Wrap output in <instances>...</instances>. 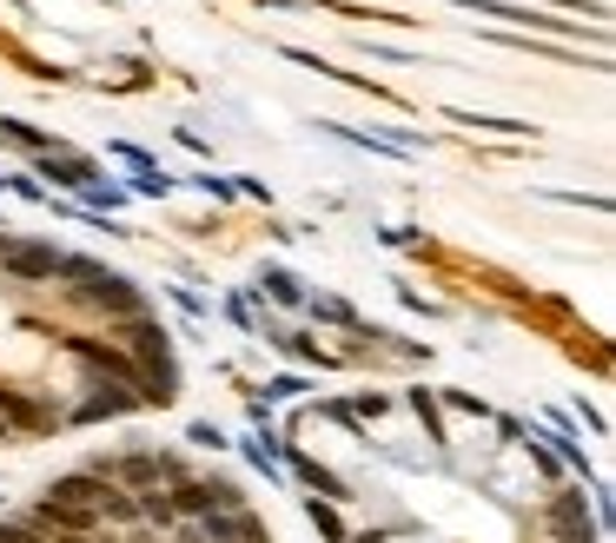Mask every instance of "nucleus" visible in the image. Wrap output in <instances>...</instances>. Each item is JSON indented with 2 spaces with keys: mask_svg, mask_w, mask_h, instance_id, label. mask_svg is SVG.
Segmentation results:
<instances>
[{
  "mask_svg": "<svg viewBox=\"0 0 616 543\" xmlns=\"http://www.w3.org/2000/svg\"><path fill=\"white\" fill-rule=\"evenodd\" d=\"M126 345H133V352L153 365V385H146V391L166 405V398L179 391V385H173V352H166V332H159L153 319H133V325H126Z\"/></svg>",
  "mask_w": 616,
  "mask_h": 543,
  "instance_id": "obj_1",
  "label": "nucleus"
},
{
  "mask_svg": "<svg viewBox=\"0 0 616 543\" xmlns=\"http://www.w3.org/2000/svg\"><path fill=\"white\" fill-rule=\"evenodd\" d=\"M0 272H7V279L40 285V279H53V272H60V252H53V246H40V239H7V246H0Z\"/></svg>",
  "mask_w": 616,
  "mask_h": 543,
  "instance_id": "obj_2",
  "label": "nucleus"
},
{
  "mask_svg": "<svg viewBox=\"0 0 616 543\" xmlns=\"http://www.w3.org/2000/svg\"><path fill=\"white\" fill-rule=\"evenodd\" d=\"M551 531H557V543H591V537H597V531H591V511H584L577 491H564V498L551 504Z\"/></svg>",
  "mask_w": 616,
  "mask_h": 543,
  "instance_id": "obj_3",
  "label": "nucleus"
},
{
  "mask_svg": "<svg viewBox=\"0 0 616 543\" xmlns=\"http://www.w3.org/2000/svg\"><path fill=\"white\" fill-rule=\"evenodd\" d=\"M73 352H80V358H86V365H100V372H113V378H126V385H133V378H139V372H133V365H126V358H113V352H106V345H93V338H73Z\"/></svg>",
  "mask_w": 616,
  "mask_h": 543,
  "instance_id": "obj_4",
  "label": "nucleus"
},
{
  "mask_svg": "<svg viewBox=\"0 0 616 543\" xmlns=\"http://www.w3.org/2000/svg\"><path fill=\"white\" fill-rule=\"evenodd\" d=\"M212 504H232L226 484H179V511H212Z\"/></svg>",
  "mask_w": 616,
  "mask_h": 543,
  "instance_id": "obj_5",
  "label": "nucleus"
},
{
  "mask_svg": "<svg viewBox=\"0 0 616 543\" xmlns=\"http://www.w3.org/2000/svg\"><path fill=\"white\" fill-rule=\"evenodd\" d=\"M40 173H46V179H60V186H86V179H93V166H86V159H66V153H60V159L46 153V166H40Z\"/></svg>",
  "mask_w": 616,
  "mask_h": 543,
  "instance_id": "obj_6",
  "label": "nucleus"
},
{
  "mask_svg": "<svg viewBox=\"0 0 616 543\" xmlns=\"http://www.w3.org/2000/svg\"><path fill=\"white\" fill-rule=\"evenodd\" d=\"M265 292H272V299H285V305H299V299H305L292 272H265Z\"/></svg>",
  "mask_w": 616,
  "mask_h": 543,
  "instance_id": "obj_7",
  "label": "nucleus"
},
{
  "mask_svg": "<svg viewBox=\"0 0 616 543\" xmlns=\"http://www.w3.org/2000/svg\"><path fill=\"white\" fill-rule=\"evenodd\" d=\"M0 139H13V146H27V153H40L46 139L33 133V126H20V119H0Z\"/></svg>",
  "mask_w": 616,
  "mask_h": 543,
  "instance_id": "obj_8",
  "label": "nucleus"
},
{
  "mask_svg": "<svg viewBox=\"0 0 616 543\" xmlns=\"http://www.w3.org/2000/svg\"><path fill=\"white\" fill-rule=\"evenodd\" d=\"M265 7H285V13H305V7H319V0H265Z\"/></svg>",
  "mask_w": 616,
  "mask_h": 543,
  "instance_id": "obj_9",
  "label": "nucleus"
},
{
  "mask_svg": "<svg viewBox=\"0 0 616 543\" xmlns=\"http://www.w3.org/2000/svg\"><path fill=\"white\" fill-rule=\"evenodd\" d=\"M0 543H40V537H27V531H7V524H0Z\"/></svg>",
  "mask_w": 616,
  "mask_h": 543,
  "instance_id": "obj_10",
  "label": "nucleus"
},
{
  "mask_svg": "<svg viewBox=\"0 0 616 543\" xmlns=\"http://www.w3.org/2000/svg\"><path fill=\"white\" fill-rule=\"evenodd\" d=\"M0 438H7V418H0Z\"/></svg>",
  "mask_w": 616,
  "mask_h": 543,
  "instance_id": "obj_11",
  "label": "nucleus"
}]
</instances>
